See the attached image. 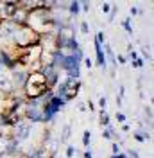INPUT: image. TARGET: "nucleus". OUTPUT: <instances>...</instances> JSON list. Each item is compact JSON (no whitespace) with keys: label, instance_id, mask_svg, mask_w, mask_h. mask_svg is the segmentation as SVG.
Segmentation results:
<instances>
[{"label":"nucleus","instance_id":"32","mask_svg":"<svg viewBox=\"0 0 154 158\" xmlns=\"http://www.w3.org/2000/svg\"><path fill=\"white\" fill-rule=\"evenodd\" d=\"M111 158H127V155H124V153H118V155H113Z\"/></svg>","mask_w":154,"mask_h":158},{"label":"nucleus","instance_id":"21","mask_svg":"<svg viewBox=\"0 0 154 158\" xmlns=\"http://www.w3.org/2000/svg\"><path fill=\"white\" fill-rule=\"evenodd\" d=\"M125 120H127V117H125L124 113H120V111H116V122H120V124H124Z\"/></svg>","mask_w":154,"mask_h":158},{"label":"nucleus","instance_id":"33","mask_svg":"<svg viewBox=\"0 0 154 158\" xmlns=\"http://www.w3.org/2000/svg\"><path fill=\"white\" fill-rule=\"evenodd\" d=\"M129 124H122V131H124V133H127V131H129Z\"/></svg>","mask_w":154,"mask_h":158},{"label":"nucleus","instance_id":"26","mask_svg":"<svg viewBox=\"0 0 154 158\" xmlns=\"http://www.w3.org/2000/svg\"><path fill=\"white\" fill-rule=\"evenodd\" d=\"M118 153H122V151H120V146H118V144H113V155H118Z\"/></svg>","mask_w":154,"mask_h":158},{"label":"nucleus","instance_id":"14","mask_svg":"<svg viewBox=\"0 0 154 158\" xmlns=\"http://www.w3.org/2000/svg\"><path fill=\"white\" fill-rule=\"evenodd\" d=\"M90 138H91V133H90V131H88V129H86V131L83 133V144H84L86 148H88V146H90Z\"/></svg>","mask_w":154,"mask_h":158},{"label":"nucleus","instance_id":"30","mask_svg":"<svg viewBox=\"0 0 154 158\" xmlns=\"http://www.w3.org/2000/svg\"><path fill=\"white\" fill-rule=\"evenodd\" d=\"M129 13H131V16H135V15H138L140 11H138V7H131V9H129Z\"/></svg>","mask_w":154,"mask_h":158},{"label":"nucleus","instance_id":"19","mask_svg":"<svg viewBox=\"0 0 154 158\" xmlns=\"http://www.w3.org/2000/svg\"><path fill=\"white\" fill-rule=\"evenodd\" d=\"M81 32H83V34H88V32H90V25H88V22H81Z\"/></svg>","mask_w":154,"mask_h":158},{"label":"nucleus","instance_id":"13","mask_svg":"<svg viewBox=\"0 0 154 158\" xmlns=\"http://www.w3.org/2000/svg\"><path fill=\"white\" fill-rule=\"evenodd\" d=\"M122 27H124L129 34H133V27H131V18H125L124 22H122Z\"/></svg>","mask_w":154,"mask_h":158},{"label":"nucleus","instance_id":"28","mask_svg":"<svg viewBox=\"0 0 154 158\" xmlns=\"http://www.w3.org/2000/svg\"><path fill=\"white\" fill-rule=\"evenodd\" d=\"M145 113L149 115V120H152V110H151V106H147V108H145Z\"/></svg>","mask_w":154,"mask_h":158},{"label":"nucleus","instance_id":"31","mask_svg":"<svg viewBox=\"0 0 154 158\" xmlns=\"http://www.w3.org/2000/svg\"><path fill=\"white\" fill-rule=\"evenodd\" d=\"M84 158H93V153H91L90 149H86V151H84Z\"/></svg>","mask_w":154,"mask_h":158},{"label":"nucleus","instance_id":"1","mask_svg":"<svg viewBox=\"0 0 154 158\" xmlns=\"http://www.w3.org/2000/svg\"><path fill=\"white\" fill-rule=\"evenodd\" d=\"M39 38H41V34H38L34 29H30L29 25H18L16 32L11 38V43L18 49H27L30 45L39 43Z\"/></svg>","mask_w":154,"mask_h":158},{"label":"nucleus","instance_id":"25","mask_svg":"<svg viewBox=\"0 0 154 158\" xmlns=\"http://www.w3.org/2000/svg\"><path fill=\"white\" fill-rule=\"evenodd\" d=\"M142 54H144L145 58L149 59V61H151V52H149V47H144V50H142Z\"/></svg>","mask_w":154,"mask_h":158},{"label":"nucleus","instance_id":"24","mask_svg":"<svg viewBox=\"0 0 154 158\" xmlns=\"http://www.w3.org/2000/svg\"><path fill=\"white\" fill-rule=\"evenodd\" d=\"M83 61H84V67H88V69H91V67H93V61H91L90 58H84Z\"/></svg>","mask_w":154,"mask_h":158},{"label":"nucleus","instance_id":"20","mask_svg":"<svg viewBox=\"0 0 154 158\" xmlns=\"http://www.w3.org/2000/svg\"><path fill=\"white\" fill-rule=\"evenodd\" d=\"M75 151H77V149L74 148V146H68V148H67V158H72L74 155H75Z\"/></svg>","mask_w":154,"mask_h":158},{"label":"nucleus","instance_id":"4","mask_svg":"<svg viewBox=\"0 0 154 158\" xmlns=\"http://www.w3.org/2000/svg\"><path fill=\"white\" fill-rule=\"evenodd\" d=\"M27 16H29V11L25 9V7H22V6H16V9L13 13V16L9 20H13L14 23H18V25H25V22H27Z\"/></svg>","mask_w":154,"mask_h":158},{"label":"nucleus","instance_id":"9","mask_svg":"<svg viewBox=\"0 0 154 158\" xmlns=\"http://www.w3.org/2000/svg\"><path fill=\"white\" fill-rule=\"evenodd\" d=\"M38 2V7H45V9H54L58 0H36Z\"/></svg>","mask_w":154,"mask_h":158},{"label":"nucleus","instance_id":"34","mask_svg":"<svg viewBox=\"0 0 154 158\" xmlns=\"http://www.w3.org/2000/svg\"><path fill=\"white\" fill-rule=\"evenodd\" d=\"M0 158H4V153H0Z\"/></svg>","mask_w":154,"mask_h":158},{"label":"nucleus","instance_id":"22","mask_svg":"<svg viewBox=\"0 0 154 158\" xmlns=\"http://www.w3.org/2000/svg\"><path fill=\"white\" fill-rule=\"evenodd\" d=\"M99 106H100V110H106V108H107L106 97H100V99H99Z\"/></svg>","mask_w":154,"mask_h":158},{"label":"nucleus","instance_id":"7","mask_svg":"<svg viewBox=\"0 0 154 158\" xmlns=\"http://www.w3.org/2000/svg\"><path fill=\"white\" fill-rule=\"evenodd\" d=\"M102 49H106V56H107V59L111 61V67H113V70H115L116 58H115V52H113V49H111V45H109V43H104V47H102Z\"/></svg>","mask_w":154,"mask_h":158},{"label":"nucleus","instance_id":"23","mask_svg":"<svg viewBox=\"0 0 154 158\" xmlns=\"http://www.w3.org/2000/svg\"><path fill=\"white\" fill-rule=\"evenodd\" d=\"M100 9H102V13H109V11H111V6H109V4H106V2H104V4L100 6Z\"/></svg>","mask_w":154,"mask_h":158},{"label":"nucleus","instance_id":"5","mask_svg":"<svg viewBox=\"0 0 154 158\" xmlns=\"http://www.w3.org/2000/svg\"><path fill=\"white\" fill-rule=\"evenodd\" d=\"M0 94H14V86L9 76H0Z\"/></svg>","mask_w":154,"mask_h":158},{"label":"nucleus","instance_id":"15","mask_svg":"<svg viewBox=\"0 0 154 158\" xmlns=\"http://www.w3.org/2000/svg\"><path fill=\"white\" fill-rule=\"evenodd\" d=\"M79 4H81V11H84V13L90 11V0H79Z\"/></svg>","mask_w":154,"mask_h":158},{"label":"nucleus","instance_id":"29","mask_svg":"<svg viewBox=\"0 0 154 158\" xmlns=\"http://www.w3.org/2000/svg\"><path fill=\"white\" fill-rule=\"evenodd\" d=\"M79 110H81V111H86L88 104H86V102H79Z\"/></svg>","mask_w":154,"mask_h":158},{"label":"nucleus","instance_id":"12","mask_svg":"<svg viewBox=\"0 0 154 158\" xmlns=\"http://www.w3.org/2000/svg\"><path fill=\"white\" fill-rule=\"evenodd\" d=\"M68 138H70V126H65V128H63V133H61V137H59V142H61V144H63V142H67Z\"/></svg>","mask_w":154,"mask_h":158},{"label":"nucleus","instance_id":"2","mask_svg":"<svg viewBox=\"0 0 154 158\" xmlns=\"http://www.w3.org/2000/svg\"><path fill=\"white\" fill-rule=\"evenodd\" d=\"M27 76H29V70L25 69L23 65H16L14 69L11 70V81H13V86L14 90L23 88L25 86V81H27Z\"/></svg>","mask_w":154,"mask_h":158},{"label":"nucleus","instance_id":"6","mask_svg":"<svg viewBox=\"0 0 154 158\" xmlns=\"http://www.w3.org/2000/svg\"><path fill=\"white\" fill-rule=\"evenodd\" d=\"M95 56H97V65L106 69V56H104V49H102L100 43H95Z\"/></svg>","mask_w":154,"mask_h":158},{"label":"nucleus","instance_id":"36","mask_svg":"<svg viewBox=\"0 0 154 158\" xmlns=\"http://www.w3.org/2000/svg\"><path fill=\"white\" fill-rule=\"evenodd\" d=\"M0 72H2V65H0Z\"/></svg>","mask_w":154,"mask_h":158},{"label":"nucleus","instance_id":"8","mask_svg":"<svg viewBox=\"0 0 154 158\" xmlns=\"http://www.w3.org/2000/svg\"><path fill=\"white\" fill-rule=\"evenodd\" d=\"M68 11H70L72 16H77V15L81 13V4H79V0H70V4H68Z\"/></svg>","mask_w":154,"mask_h":158},{"label":"nucleus","instance_id":"27","mask_svg":"<svg viewBox=\"0 0 154 158\" xmlns=\"http://www.w3.org/2000/svg\"><path fill=\"white\" fill-rule=\"evenodd\" d=\"M129 58H131V61H133V59H138V52H135V50H129Z\"/></svg>","mask_w":154,"mask_h":158},{"label":"nucleus","instance_id":"18","mask_svg":"<svg viewBox=\"0 0 154 158\" xmlns=\"http://www.w3.org/2000/svg\"><path fill=\"white\" fill-rule=\"evenodd\" d=\"M95 43H100V45H104V43H106V41H104V32H97Z\"/></svg>","mask_w":154,"mask_h":158},{"label":"nucleus","instance_id":"17","mask_svg":"<svg viewBox=\"0 0 154 158\" xmlns=\"http://www.w3.org/2000/svg\"><path fill=\"white\" fill-rule=\"evenodd\" d=\"M116 11H118V6H111V11H109V22H113V20H115Z\"/></svg>","mask_w":154,"mask_h":158},{"label":"nucleus","instance_id":"3","mask_svg":"<svg viewBox=\"0 0 154 158\" xmlns=\"http://www.w3.org/2000/svg\"><path fill=\"white\" fill-rule=\"evenodd\" d=\"M23 90H25V97L30 101V99L41 97V95L48 90V86H47V85H30V83H25Z\"/></svg>","mask_w":154,"mask_h":158},{"label":"nucleus","instance_id":"16","mask_svg":"<svg viewBox=\"0 0 154 158\" xmlns=\"http://www.w3.org/2000/svg\"><path fill=\"white\" fill-rule=\"evenodd\" d=\"M131 67H133V69H142V67H144V59H133V61H131Z\"/></svg>","mask_w":154,"mask_h":158},{"label":"nucleus","instance_id":"11","mask_svg":"<svg viewBox=\"0 0 154 158\" xmlns=\"http://www.w3.org/2000/svg\"><path fill=\"white\" fill-rule=\"evenodd\" d=\"M133 138H135L136 142H145V140H149V133H145V131H138V133H135L133 135Z\"/></svg>","mask_w":154,"mask_h":158},{"label":"nucleus","instance_id":"10","mask_svg":"<svg viewBox=\"0 0 154 158\" xmlns=\"http://www.w3.org/2000/svg\"><path fill=\"white\" fill-rule=\"evenodd\" d=\"M109 124H111V122H109V113H107L106 110H100V126L106 128Z\"/></svg>","mask_w":154,"mask_h":158},{"label":"nucleus","instance_id":"35","mask_svg":"<svg viewBox=\"0 0 154 158\" xmlns=\"http://www.w3.org/2000/svg\"><path fill=\"white\" fill-rule=\"evenodd\" d=\"M2 20H4V18H2V13H0V22H2Z\"/></svg>","mask_w":154,"mask_h":158}]
</instances>
